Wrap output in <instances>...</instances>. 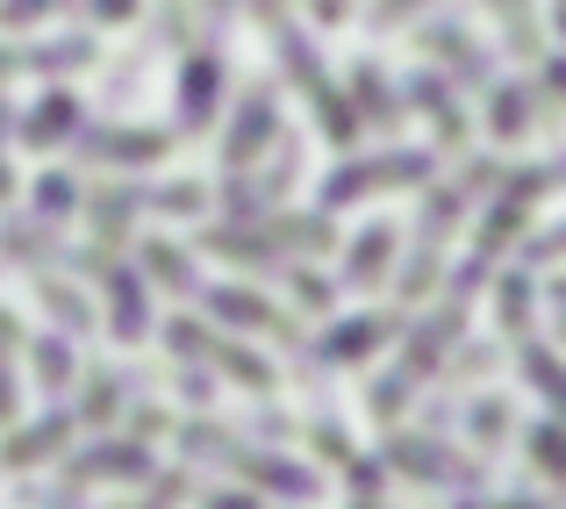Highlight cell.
Masks as SVG:
<instances>
[{
	"mask_svg": "<svg viewBox=\"0 0 566 509\" xmlns=\"http://www.w3.org/2000/svg\"><path fill=\"white\" fill-rule=\"evenodd\" d=\"M538 459H545V467H559V474H566V430H538Z\"/></svg>",
	"mask_w": 566,
	"mask_h": 509,
	"instance_id": "cell-1",
	"label": "cell"
}]
</instances>
